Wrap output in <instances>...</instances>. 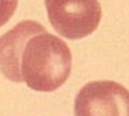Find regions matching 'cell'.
<instances>
[{"instance_id":"cell-1","label":"cell","mask_w":129,"mask_h":116,"mask_svg":"<svg viewBox=\"0 0 129 116\" xmlns=\"http://www.w3.org/2000/svg\"><path fill=\"white\" fill-rule=\"evenodd\" d=\"M72 68V54L61 39L46 31L28 40L19 56L22 81L30 89L51 93L62 86Z\"/></svg>"},{"instance_id":"cell-2","label":"cell","mask_w":129,"mask_h":116,"mask_svg":"<svg viewBox=\"0 0 129 116\" xmlns=\"http://www.w3.org/2000/svg\"><path fill=\"white\" fill-rule=\"evenodd\" d=\"M51 25L61 37L79 40L91 34L101 21L98 0H44Z\"/></svg>"},{"instance_id":"cell-3","label":"cell","mask_w":129,"mask_h":116,"mask_svg":"<svg viewBox=\"0 0 129 116\" xmlns=\"http://www.w3.org/2000/svg\"><path fill=\"white\" fill-rule=\"evenodd\" d=\"M75 116H129V91L113 81L84 85L74 100Z\"/></svg>"},{"instance_id":"cell-4","label":"cell","mask_w":129,"mask_h":116,"mask_svg":"<svg viewBox=\"0 0 129 116\" xmlns=\"http://www.w3.org/2000/svg\"><path fill=\"white\" fill-rule=\"evenodd\" d=\"M46 29L39 22L22 21L0 37V72L11 82L23 83L19 73V56L32 35Z\"/></svg>"},{"instance_id":"cell-5","label":"cell","mask_w":129,"mask_h":116,"mask_svg":"<svg viewBox=\"0 0 129 116\" xmlns=\"http://www.w3.org/2000/svg\"><path fill=\"white\" fill-rule=\"evenodd\" d=\"M17 5L18 0H0V27L9 22Z\"/></svg>"}]
</instances>
